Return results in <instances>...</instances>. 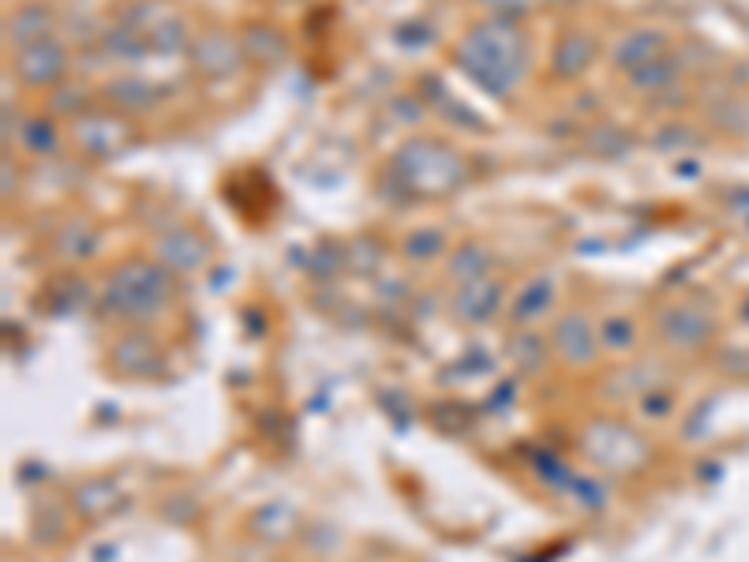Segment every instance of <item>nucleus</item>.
Listing matches in <instances>:
<instances>
[{
    "instance_id": "8",
    "label": "nucleus",
    "mask_w": 749,
    "mask_h": 562,
    "mask_svg": "<svg viewBox=\"0 0 749 562\" xmlns=\"http://www.w3.org/2000/svg\"><path fill=\"white\" fill-rule=\"evenodd\" d=\"M551 304H555V282H551V278H532L525 289H521V297L514 304V319L517 323L540 319V315L551 311Z\"/></svg>"
},
{
    "instance_id": "11",
    "label": "nucleus",
    "mask_w": 749,
    "mask_h": 562,
    "mask_svg": "<svg viewBox=\"0 0 749 562\" xmlns=\"http://www.w3.org/2000/svg\"><path fill=\"white\" fill-rule=\"evenodd\" d=\"M659 49H664V38H659V34H653V31L634 34V38H626L623 49H618V61H623L626 68H640V64L656 61Z\"/></svg>"
},
{
    "instance_id": "14",
    "label": "nucleus",
    "mask_w": 749,
    "mask_h": 562,
    "mask_svg": "<svg viewBox=\"0 0 749 562\" xmlns=\"http://www.w3.org/2000/svg\"><path fill=\"white\" fill-rule=\"evenodd\" d=\"M484 266H488V255L480 252V248H461L458 255H453V263H450V278H458V282H480V274H484Z\"/></svg>"
},
{
    "instance_id": "12",
    "label": "nucleus",
    "mask_w": 749,
    "mask_h": 562,
    "mask_svg": "<svg viewBox=\"0 0 749 562\" xmlns=\"http://www.w3.org/2000/svg\"><path fill=\"white\" fill-rule=\"evenodd\" d=\"M162 263L176 266V270H195L203 263V244H195L192 236H173V241L162 244Z\"/></svg>"
},
{
    "instance_id": "1",
    "label": "nucleus",
    "mask_w": 749,
    "mask_h": 562,
    "mask_svg": "<svg viewBox=\"0 0 749 562\" xmlns=\"http://www.w3.org/2000/svg\"><path fill=\"white\" fill-rule=\"evenodd\" d=\"M173 300V282L162 266L154 263H124L113 270L110 285H105L102 308H110V315L121 319H154L170 308Z\"/></svg>"
},
{
    "instance_id": "16",
    "label": "nucleus",
    "mask_w": 749,
    "mask_h": 562,
    "mask_svg": "<svg viewBox=\"0 0 749 562\" xmlns=\"http://www.w3.org/2000/svg\"><path fill=\"white\" fill-rule=\"evenodd\" d=\"M599 341H604L607 349H629V345H634V323L629 319H607L604 338Z\"/></svg>"
},
{
    "instance_id": "6",
    "label": "nucleus",
    "mask_w": 749,
    "mask_h": 562,
    "mask_svg": "<svg viewBox=\"0 0 749 562\" xmlns=\"http://www.w3.org/2000/svg\"><path fill=\"white\" fill-rule=\"evenodd\" d=\"M499 300H502V285L491 278H480V282H469L465 289L458 293L453 311H458L461 323H488L491 311H499Z\"/></svg>"
},
{
    "instance_id": "5",
    "label": "nucleus",
    "mask_w": 749,
    "mask_h": 562,
    "mask_svg": "<svg viewBox=\"0 0 749 562\" xmlns=\"http://www.w3.org/2000/svg\"><path fill=\"white\" fill-rule=\"evenodd\" d=\"M64 64H68V53H64L61 42H53V38H42V42L23 45V49H19V57H16L19 75H23L31 86L57 83V79L64 75Z\"/></svg>"
},
{
    "instance_id": "15",
    "label": "nucleus",
    "mask_w": 749,
    "mask_h": 562,
    "mask_svg": "<svg viewBox=\"0 0 749 562\" xmlns=\"http://www.w3.org/2000/svg\"><path fill=\"white\" fill-rule=\"evenodd\" d=\"M442 252V233H435V229H420V233H412L409 241H406V255L409 259H431V255H439Z\"/></svg>"
},
{
    "instance_id": "13",
    "label": "nucleus",
    "mask_w": 749,
    "mask_h": 562,
    "mask_svg": "<svg viewBox=\"0 0 749 562\" xmlns=\"http://www.w3.org/2000/svg\"><path fill=\"white\" fill-rule=\"evenodd\" d=\"M45 27H49V8H23V12L16 16V23H12V38L19 45L42 42Z\"/></svg>"
},
{
    "instance_id": "7",
    "label": "nucleus",
    "mask_w": 749,
    "mask_h": 562,
    "mask_svg": "<svg viewBox=\"0 0 749 562\" xmlns=\"http://www.w3.org/2000/svg\"><path fill=\"white\" fill-rule=\"evenodd\" d=\"M555 349L562 352V360L570 364H588L596 357V338L593 327H588L585 315H566L555 330Z\"/></svg>"
},
{
    "instance_id": "4",
    "label": "nucleus",
    "mask_w": 749,
    "mask_h": 562,
    "mask_svg": "<svg viewBox=\"0 0 749 562\" xmlns=\"http://www.w3.org/2000/svg\"><path fill=\"white\" fill-rule=\"evenodd\" d=\"M659 334H664V341L671 345V349L694 352L701 349V345H708V338L716 334V319L701 304H675V308L659 315Z\"/></svg>"
},
{
    "instance_id": "9",
    "label": "nucleus",
    "mask_w": 749,
    "mask_h": 562,
    "mask_svg": "<svg viewBox=\"0 0 749 562\" xmlns=\"http://www.w3.org/2000/svg\"><path fill=\"white\" fill-rule=\"evenodd\" d=\"M593 57H596V45H593V38L570 34L566 42L558 45V53H555L558 75H577L581 68H588V61H593Z\"/></svg>"
},
{
    "instance_id": "10",
    "label": "nucleus",
    "mask_w": 749,
    "mask_h": 562,
    "mask_svg": "<svg viewBox=\"0 0 749 562\" xmlns=\"http://www.w3.org/2000/svg\"><path fill=\"white\" fill-rule=\"evenodd\" d=\"M94 244H98V233L86 222H72L57 236V252H61L64 259H86V255H94Z\"/></svg>"
},
{
    "instance_id": "3",
    "label": "nucleus",
    "mask_w": 749,
    "mask_h": 562,
    "mask_svg": "<svg viewBox=\"0 0 749 562\" xmlns=\"http://www.w3.org/2000/svg\"><path fill=\"white\" fill-rule=\"evenodd\" d=\"M398 170L412 187H420L428 195H442L447 187L461 181L458 154L439 143H409L398 157Z\"/></svg>"
},
{
    "instance_id": "2",
    "label": "nucleus",
    "mask_w": 749,
    "mask_h": 562,
    "mask_svg": "<svg viewBox=\"0 0 749 562\" xmlns=\"http://www.w3.org/2000/svg\"><path fill=\"white\" fill-rule=\"evenodd\" d=\"M461 61H465L476 75L488 72L491 91H506V86H514L521 75V42L510 27L484 23L469 34L465 45H461Z\"/></svg>"
},
{
    "instance_id": "18",
    "label": "nucleus",
    "mask_w": 749,
    "mask_h": 562,
    "mask_svg": "<svg viewBox=\"0 0 749 562\" xmlns=\"http://www.w3.org/2000/svg\"><path fill=\"white\" fill-rule=\"evenodd\" d=\"M491 4H506V0H491Z\"/></svg>"
},
{
    "instance_id": "17",
    "label": "nucleus",
    "mask_w": 749,
    "mask_h": 562,
    "mask_svg": "<svg viewBox=\"0 0 749 562\" xmlns=\"http://www.w3.org/2000/svg\"><path fill=\"white\" fill-rule=\"evenodd\" d=\"M738 311H742V323H749V297L742 300V308H738Z\"/></svg>"
}]
</instances>
